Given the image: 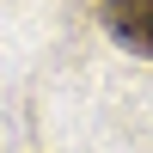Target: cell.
<instances>
[{
	"instance_id": "cell-1",
	"label": "cell",
	"mask_w": 153,
	"mask_h": 153,
	"mask_svg": "<svg viewBox=\"0 0 153 153\" xmlns=\"http://www.w3.org/2000/svg\"><path fill=\"white\" fill-rule=\"evenodd\" d=\"M98 25H104L129 55L153 61V0H98Z\"/></svg>"
}]
</instances>
